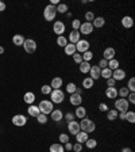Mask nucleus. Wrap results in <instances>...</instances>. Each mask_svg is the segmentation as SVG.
<instances>
[{"instance_id":"nucleus-1","label":"nucleus","mask_w":135,"mask_h":152,"mask_svg":"<svg viewBox=\"0 0 135 152\" xmlns=\"http://www.w3.org/2000/svg\"><path fill=\"white\" fill-rule=\"evenodd\" d=\"M80 129L82 130V132H85V133H92V132H95L96 130V124L93 122L92 120H89V118H82L81 120V122H80Z\"/></svg>"},{"instance_id":"nucleus-2","label":"nucleus","mask_w":135,"mask_h":152,"mask_svg":"<svg viewBox=\"0 0 135 152\" xmlns=\"http://www.w3.org/2000/svg\"><path fill=\"white\" fill-rule=\"evenodd\" d=\"M38 109H39V111H41L42 114L47 115V114H50L51 111L54 110V103H51V101L43 99V101L39 102V104H38Z\"/></svg>"},{"instance_id":"nucleus-3","label":"nucleus","mask_w":135,"mask_h":152,"mask_svg":"<svg viewBox=\"0 0 135 152\" xmlns=\"http://www.w3.org/2000/svg\"><path fill=\"white\" fill-rule=\"evenodd\" d=\"M57 16V10L54 6H51V4H49V6L45 7L43 10V18L45 20H47V22H53L54 19H56Z\"/></svg>"},{"instance_id":"nucleus-4","label":"nucleus","mask_w":135,"mask_h":152,"mask_svg":"<svg viewBox=\"0 0 135 152\" xmlns=\"http://www.w3.org/2000/svg\"><path fill=\"white\" fill-rule=\"evenodd\" d=\"M130 103L126 98H119L115 101V110L118 113H122V111H129Z\"/></svg>"},{"instance_id":"nucleus-5","label":"nucleus","mask_w":135,"mask_h":152,"mask_svg":"<svg viewBox=\"0 0 135 152\" xmlns=\"http://www.w3.org/2000/svg\"><path fill=\"white\" fill-rule=\"evenodd\" d=\"M50 98H51V103H57L60 104L64 102L65 99V94H64L62 90H53L50 92Z\"/></svg>"},{"instance_id":"nucleus-6","label":"nucleus","mask_w":135,"mask_h":152,"mask_svg":"<svg viewBox=\"0 0 135 152\" xmlns=\"http://www.w3.org/2000/svg\"><path fill=\"white\" fill-rule=\"evenodd\" d=\"M23 48H25L26 53L28 54H32L35 50H37V42L31 38H28V39H25V44H23Z\"/></svg>"},{"instance_id":"nucleus-7","label":"nucleus","mask_w":135,"mask_h":152,"mask_svg":"<svg viewBox=\"0 0 135 152\" xmlns=\"http://www.w3.org/2000/svg\"><path fill=\"white\" fill-rule=\"evenodd\" d=\"M12 124L15 125V126H25L26 124H27V117L26 115H23V114H15L12 117Z\"/></svg>"},{"instance_id":"nucleus-8","label":"nucleus","mask_w":135,"mask_h":152,"mask_svg":"<svg viewBox=\"0 0 135 152\" xmlns=\"http://www.w3.org/2000/svg\"><path fill=\"white\" fill-rule=\"evenodd\" d=\"M87 50H89V41H87V39H80V41L76 44V52L82 54Z\"/></svg>"},{"instance_id":"nucleus-9","label":"nucleus","mask_w":135,"mask_h":152,"mask_svg":"<svg viewBox=\"0 0 135 152\" xmlns=\"http://www.w3.org/2000/svg\"><path fill=\"white\" fill-rule=\"evenodd\" d=\"M65 30H66V26H65V23H64L62 20H57V22H54V25H53V31L56 33L58 37H60V35H64Z\"/></svg>"},{"instance_id":"nucleus-10","label":"nucleus","mask_w":135,"mask_h":152,"mask_svg":"<svg viewBox=\"0 0 135 152\" xmlns=\"http://www.w3.org/2000/svg\"><path fill=\"white\" fill-rule=\"evenodd\" d=\"M68 130H69V133L70 134H73V136H76L77 133L80 132V122H77V121H69L68 122Z\"/></svg>"},{"instance_id":"nucleus-11","label":"nucleus","mask_w":135,"mask_h":152,"mask_svg":"<svg viewBox=\"0 0 135 152\" xmlns=\"http://www.w3.org/2000/svg\"><path fill=\"white\" fill-rule=\"evenodd\" d=\"M79 31H80V34L89 35V34H92V31H93V26H92V23H89V22H84V23H81Z\"/></svg>"},{"instance_id":"nucleus-12","label":"nucleus","mask_w":135,"mask_h":152,"mask_svg":"<svg viewBox=\"0 0 135 152\" xmlns=\"http://www.w3.org/2000/svg\"><path fill=\"white\" fill-rule=\"evenodd\" d=\"M124 77H126V71L124 69L118 68V69L112 71V79L115 82H122V80H124Z\"/></svg>"},{"instance_id":"nucleus-13","label":"nucleus","mask_w":135,"mask_h":152,"mask_svg":"<svg viewBox=\"0 0 135 152\" xmlns=\"http://www.w3.org/2000/svg\"><path fill=\"white\" fill-rule=\"evenodd\" d=\"M100 73L101 69L97 65H91V69H89V77L93 80H99L100 79Z\"/></svg>"},{"instance_id":"nucleus-14","label":"nucleus","mask_w":135,"mask_h":152,"mask_svg":"<svg viewBox=\"0 0 135 152\" xmlns=\"http://www.w3.org/2000/svg\"><path fill=\"white\" fill-rule=\"evenodd\" d=\"M115 54H116V50L113 49V48H105L104 49V52H103V58L104 60H107V61H110V60H112V58H115Z\"/></svg>"},{"instance_id":"nucleus-15","label":"nucleus","mask_w":135,"mask_h":152,"mask_svg":"<svg viewBox=\"0 0 135 152\" xmlns=\"http://www.w3.org/2000/svg\"><path fill=\"white\" fill-rule=\"evenodd\" d=\"M80 39H81V34H80V31H77V30H72V33H70L69 37H68V42L73 44V45H76Z\"/></svg>"},{"instance_id":"nucleus-16","label":"nucleus","mask_w":135,"mask_h":152,"mask_svg":"<svg viewBox=\"0 0 135 152\" xmlns=\"http://www.w3.org/2000/svg\"><path fill=\"white\" fill-rule=\"evenodd\" d=\"M69 102H70V104H73V106H81V103H82V96L81 95H79V94H70V98H69Z\"/></svg>"},{"instance_id":"nucleus-17","label":"nucleus","mask_w":135,"mask_h":152,"mask_svg":"<svg viewBox=\"0 0 135 152\" xmlns=\"http://www.w3.org/2000/svg\"><path fill=\"white\" fill-rule=\"evenodd\" d=\"M62 84H64L62 77H60V76H56V77H53V79H51V84H50V87H51L53 90H61Z\"/></svg>"},{"instance_id":"nucleus-18","label":"nucleus","mask_w":135,"mask_h":152,"mask_svg":"<svg viewBox=\"0 0 135 152\" xmlns=\"http://www.w3.org/2000/svg\"><path fill=\"white\" fill-rule=\"evenodd\" d=\"M50 114H51V120H53L54 122H60V121L64 120V113L60 109H54Z\"/></svg>"},{"instance_id":"nucleus-19","label":"nucleus","mask_w":135,"mask_h":152,"mask_svg":"<svg viewBox=\"0 0 135 152\" xmlns=\"http://www.w3.org/2000/svg\"><path fill=\"white\" fill-rule=\"evenodd\" d=\"M104 25H105V19L103 16H95L93 22H92L93 28H101V27H104Z\"/></svg>"},{"instance_id":"nucleus-20","label":"nucleus","mask_w":135,"mask_h":152,"mask_svg":"<svg viewBox=\"0 0 135 152\" xmlns=\"http://www.w3.org/2000/svg\"><path fill=\"white\" fill-rule=\"evenodd\" d=\"M120 22H122V26H123L124 28H131L132 26H134V19H132L131 16H129V15L123 16Z\"/></svg>"},{"instance_id":"nucleus-21","label":"nucleus","mask_w":135,"mask_h":152,"mask_svg":"<svg viewBox=\"0 0 135 152\" xmlns=\"http://www.w3.org/2000/svg\"><path fill=\"white\" fill-rule=\"evenodd\" d=\"M88 139H89V134L82 132V130H80V132L76 134V142H80V144H85V141Z\"/></svg>"},{"instance_id":"nucleus-22","label":"nucleus","mask_w":135,"mask_h":152,"mask_svg":"<svg viewBox=\"0 0 135 152\" xmlns=\"http://www.w3.org/2000/svg\"><path fill=\"white\" fill-rule=\"evenodd\" d=\"M74 117L80 118V120L85 118L87 117V109H85L84 106H77V109L74 110Z\"/></svg>"},{"instance_id":"nucleus-23","label":"nucleus","mask_w":135,"mask_h":152,"mask_svg":"<svg viewBox=\"0 0 135 152\" xmlns=\"http://www.w3.org/2000/svg\"><path fill=\"white\" fill-rule=\"evenodd\" d=\"M27 113H28V115L30 117H34V118H37L38 115H39V109H38V106H35V104H30L28 106V109H27Z\"/></svg>"},{"instance_id":"nucleus-24","label":"nucleus","mask_w":135,"mask_h":152,"mask_svg":"<svg viewBox=\"0 0 135 152\" xmlns=\"http://www.w3.org/2000/svg\"><path fill=\"white\" fill-rule=\"evenodd\" d=\"M23 101L26 102V103L30 106V104H34V101H35V94L31 91H27L25 94V96H23Z\"/></svg>"},{"instance_id":"nucleus-25","label":"nucleus","mask_w":135,"mask_h":152,"mask_svg":"<svg viewBox=\"0 0 135 152\" xmlns=\"http://www.w3.org/2000/svg\"><path fill=\"white\" fill-rule=\"evenodd\" d=\"M105 96H107L108 99H115L118 96V90L115 88V87H107V90H105Z\"/></svg>"},{"instance_id":"nucleus-26","label":"nucleus","mask_w":135,"mask_h":152,"mask_svg":"<svg viewBox=\"0 0 135 152\" xmlns=\"http://www.w3.org/2000/svg\"><path fill=\"white\" fill-rule=\"evenodd\" d=\"M12 44L15 45V46H23V44H25V37L20 34H15L12 37Z\"/></svg>"},{"instance_id":"nucleus-27","label":"nucleus","mask_w":135,"mask_h":152,"mask_svg":"<svg viewBox=\"0 0 135 152\" xmlns=\"http://www.w3.org/2000/svg\"><path fill=\"white\" fill-rule=\"evenodd\" d=\"M93 84H95V80L91 79L89 76H87V77H84V79H82V88L89 90V88H92V87H93Z\"/></svg>"},{"instance_id":"nucleus-28","label":"nucleus","mask_w":135,"mask_h":152,"mask_svg":"<svg viewBox=\"0 0 135 152\" xmlns=\"http://www.w3.org/2000/svg\"><path fill=\"white\" fill-rule=\"evenodd\" d=\"M64 52H65L66 56H73L74 53H77V52H76V45L68 44L65 48H64Z\"/></svg>"},{"instance_id":"nucleus-29","label":"nucleus","mask_w":135,"mask_h":152,"mask_svg":"<svg viewBox=\"0 0 135 152\" xmlns=\"http://www.w3.org/2000/svg\"><path fill=\"white\" fill-rule=\"evenodd\" d=\"M89 69H91V64L87 63V61H82L81 64H79V71L81 73H89Z\"/></svg>"},{"instance_id":"nucleus-30","label":"nucleus","mask_w":135,"mask_h":152,"mask_svg":"<svg viewBox=\"0 0 135 152\" xmlns=\"http://www.w3.org/2000/svg\"><path fill=\"white\" fill-rule=\"evenodd\" d=\"M49 151L50 152H65V149H64V145L61 142H54V144L50 145Z\"/></svg>"},{"instance_id":"nucleus-31","label":"nucleus","mask_w":135,"mask_h":152,"mask_svg":"<svg viewBox=\"0 0 135 152\" xmlns=\"http://www.w3.org/2000/svg\"><path fill=\"white\" fill-rule=\"evenodd\" d=\"M56 10H57V14L60 12V14H66L68 11H69V7H68V4H65V3H60L58 6L56 7Z\"/></svg>"},{"instance_id":"nucleus-32","label":"nucleus","mask_w":135,"mask_h":152,"mask_svg":"<svg viewBox=\"0 0 135 152\" xmlns=\"http://www.w3.org/2000/svg\"><path fill=\"white\" fill-rule=\"evenodd\" d=\"M68 44H69V42H68V38H66L65 35H60V37H57V45H58V46L65 48Z\"/></svg>"},{"instance_id":"nucleus-33","label":"nucleus","mask_w":135,"mask_h":152,"mask_svg":"<svg viewBox=\"0 0 135 152\" xmlns=\"http://www.w3.org/2000/svg\"><path fill=\"white\" fill-rule=\"evenodd\" d=\"M100 77H103V79H110V77H112V71L110 69V68H104V69H101V73H100Z\"/></svg>"},{"instance_id":"nucleus-34","label":"nucleus","mask_w":135,"mask_h":152,"mask_svg":"<svg viewBox=\"0 0 135 152\" xmlns=\"http://www.w3.org/2000/svg\"><path fill=\"white\" fill-rule=\"evenodd\" d=\"M107 120L108 121H115L118 120V111L115 109H111V110L107 111Z\"/></svg>"},{"instance_id":"nucleus-35","label":"nucleus","mask_w":135,"mask_h":152,"mask_svg":"<svg viewBox=\"0 0 135 152\" xmlns=\"http://www.w3.org/2000/svg\"><path fill=\"white\" fill-rule=\"evenodd\" d=\"M119 61L116 60V58H112V60H110L108 61V68H110L111 71H115V69H118L119 68Z\"/></svg>"},{"instance_id":"nucleus-36","label":"nucleus","mask_w":135,"mask_h":152,"mask_svg":"<svg viewBox=\"0 0 135 152\" xmlns=\"http://www.w3.org/2000/svg\"><path fill=\"white\" fill-rule=\"evenodd\" d=\"M85 147L88 149H93V148H96L97 147V141L95 139H88L87 141H85Z\"/></svg>"},{"instance_id":"nucleus-37","label":"nucleus","mask_w":135,"mask_h":152,"mask_svg":"<svg viewBox=\"0 0 135 152\" xmlns=\"http://www.w3.org/2000/svg\"><path fill=\"white\" fill-rule=\"evenodd\" d=\"M81 57H82V61H87V63H89V61L93 58V53H92L91 50H87V52H84V53L81 54Z\"/></svg>"},{"instance_id":"nucleus-38","label":"nucleus","mask_w":135,"mask_h":152,"mask_svg":"<svg viewBox=\"0 0 135 152\" xmlns=\"http://www.w3.org/2000/svg\"><path fill=\"white\" fill-rule=\"evenodd\" d=\"M126 87L130 92H135V79L134 77H130V80H129V83H127Z\"/></svg>"},{"instance_id":"nucleus-39","label":"nucleus","mask_w":135,"mask_h":152,"mask_svg":"<svg viewBox=\"0 0 135 152\" xmlns=\"http://www.w3.org/2000/svg\"><path fill=\"white\" fill-rule=\"evenodd\" d=\"M53 91V88L50 87V84H43L41 87V92L43 95H50V92Z\"/></svg>"},{"instance_id":"nucleus-40","label":"nucleus","mask_w":135,"mask_h":152,"mask_svg":"<svg viewBox=\"0 0 135 152\" xmlns=\"http://www.w3.org/2000/svg\"><path fill=\"white\" fill-rule=\"evenodd\" d=\"M129 94H130V91L127 90V87H122V88L118 90V95H119L120 98H127Z\"/></svg>"},{"instance_id":"nucleus-41","label":"nucleus","mask_w":135,"mask_h":152,"mask_svg":"<svg viewBox=\"0 0 135 152\" xmlns=\"http://www.w3.org/2000/svg\"><path fill=\"white\" fill-rule=\"evenodd\" d=\"M126 121H129L130 124H134L135 122V113L134 111H127L126 113Z\"/></svg>"},{"instance_id":"nucleus-42","label":"nucleus","mask_w":135,"mask_h":152,"mask_svg":"<svg viewBox=\"0 0 135 152\" xmlns=\"http://www.w3.org/2000/svg\"><path fill=\"white\" fill-rule=\"evenodd\" d=\"M76 88H77V86L74 83H68L66 84V92H69V94H74Z\"/></svg>"},{"instance_id":"nucleus-43","label":"nucleus","mask_w":135,"mask_h":152,"mask_svg":"<svg viewBox=\"0 0 135 152\" xmlns=\"http://www.w3.org/2000/svg\"><path fill=\"white\" fill-rule=\"evenodd\" d=\"M37 121H38V124H41V125H45V124H47V115H45V114L39 113V115L37 117Z\"/></svg>"},{"instance_id":"nucleus-44","label":"nucleus","mask_w":135,"mask_h":152,"mask_svg":"<svg viewBox=\"0 0 135 152\" xmlns=\"http://www.w3.org/2000/svg\"><path fill=\"white\" fill-rule=\"evenodd\" d=\"M58 140H60V142L64 145L65 142L69 141V134H66V133H61L60 136H58Z\"/></svg>"},{"instance_id":"nucleus-45","label":"nucleus","mask_w":135,"mask_h":152,"mask_svg":"<svg viewBox=\"0 0 135 152\" xmlns=\"http://www.w3.org/2000/svg\"><path fill=\"white\" fill-rule=\"evenodd\" d=\"M80 26H81V20L80 19H73L72 20V28L73 30H80Z\"/></svg>"},{"instance_id":"nucleus-46","label":"nucleus","mask_w":135,"mask_h":152,"mask_svg":"<svg viewBox=\"0 0 135 152\" xmlns=\"http://www.w3.org/2000/svg\"><path fill=\"white\" fill-rule=\"evenodd\" d=\"M64 120H66V122L73 121V120H74V113H72V111H68L66 114H64Z\"/></svg>"},{"instance_id":"nucleus-47","label":"nucleus","mask_w":135,"mask_h":152,"mask_svg":"<svg viewBox=\"0 0 135 152\" xmlns=\"http://www.w3.org/2000/svg\"><path fill=\"white\" fill-rule=\"evenodd\" d=\"M72 57H73V61H74L77 65L82 63V57H81V54H80V53H74Z\"/></svg>"},{"instance_id":"nucleus-48","label":"nucleus","mask_w":135,"mask_h":152,"mask_svg":"<svg viewBox=\"0 0 135 152\" xmlns=\"http://www.w3.org/2000/svg\"><path fill=\"white\" fill-rule=\"evenodd\" d=\"M85 19H87V22L92 23L95 19V14L92 12V11H88V12H85Z\"/></svg>"},{"instance_id":"nucleus-49","label":"nucleus","mask_w":135,"mask_h":152,"mask_svg":"<svg viewBox=\"0 0 135 152\" xmlns=\"http://www.w3.org/2000/svg\"><path fill=\"white\" fill-rule=\"evenodd\" d=\"M97 66L100 68V69H104V68H107V66H108V61H107V60H104V58H101V60L99 61Z\"/></svg>"},{"instance_id":"nucleus-50","label":"nucleus","mask_w":135,"mask_h":152,"mask_svg":"<svg viewBox=\"0 0 135 152\" xmlns=\"http://www.w3.org/2000/svg\"><path fill=\"white\" fill-rule=\"evenodd\" d=\"M72 151L81 152L82 151V144H80V142H74V144H73V149H72Z\"/></svg>"},{"instance_id":"nucleus-51","label":"nucleus","mask_w":135,"mask_h":152,"mask_svg":"<svg viewBox=\"0 0 135 152\" xmlns=\"http://www.w3.org/2000/svg\"><path fill=\"white\" fill-rule=\"evenodd\" d=\"M127 101H129V103H135V92H130L129 95H127Z\"/></svg>"},{"instance_id":"nucleus-52","label":"nucleus","mask_w":135,"mask_h":152,"mask_svg":"<svg viewBox=\"0 0 135 152\" xmlns=\"http://www.w3.org/2000/svg\"><path fill=\"white\" fill-rule=\"evenodd\" d=\"M99 110H100V111H105V113H107L110 109H108V104L107 103H100V104H99Z\"/></svg>"},{"instance_id":"nucleus-53","label":"nucleus","mask_w":135,"mask_h":152,"mask_svg":"<svg viewBox=\"0 0 135 152\" xmlns=\"http://www.w3.org/2000/svg\"><path fill=\"white\" fill-rule=\"evenodd\" d=\"M64 149H65V151H72V149H73V144L70 141L65 142V144H64Z\"/></svg>"},{"instance_id":"nucleus-54","label":"nucleus","mask_w":135,"mask_h":152,"mask_svg":"<svg viewBox=\"0 0 135 152\" xmlns=\"http://www.w3.org/2000/svg\"><path fill=\"white\" fill-rule=\"evenodd\" d=\"M115 86H116V82H115L112 77L107 79V87H115Z\"/></svg>"},{"instance_id":"nucleus-55","label":"nucleus","mask_w":135,"mask_h":152,"mask_svg":"<svg viewBox=\"0 0 135 152\" xmlns=\"http://www.w3.org/2000/svg\"><path fill=\"white\" fill-rule=\"evenodd\" d=\"M126 113L127 111H122V113H118V118L122 121H126Z\"/></svg>"},{"instance_id":"nucleus-56","label":"nucleus","mask_w":135,"mask_h":152,"mask_svg":"<svg viewBox=\"0 0 135 152\" xmlns=\"http://www.w3.org/2000/svg\"><path fill=\"white\" fill-rule=\"evenodd\" d=\"M3 11H6V3L0 1V12H3Z\"/></svg>"},{"instance_id":"nucleus-57","label":"nucleus","mask_w":135,"mask_h":152,"mask_svg":"<svg viewBox=\"0 0 135 152\" xmlns=\"http://www.w3.org/2000/svg\"><path fill=\"white\" fill-rule=\"evenodd\" d=\"M82 90H84L82 87H77V88H76V94H79V95L82 96Z\"/></svg>"},{"instance_id":"nucleus-58","label":"nucleus","mask_w":135,"mask_h":152,"mask_svg":"<svg viewBox=\"0 0 135 152\" xmlns=\"http://www.w3.org/2000/svg\"><path fill=\"white\" fill-rule=\"evenodd\" d=\"M122 152H132V151H131V148H123Z\"/></svg>"},{"instance_id":"nucleus-59","label":"nucleus","mask_w":135,"mask_h":152,"mask_svg":"<svg viewBox=\"0 0 135 152\" xmlns=\"http://www.w3.org/2000/svg\"><path fill=\"white\" fill-rule=\"evenodd\" d=\"M3 53H4V48L0 46V54H3Z\"/></svg>"},{"instance_id":"nucleus-60","label":"nucleus","mask_w":135,"mask_h":152,"mask_svg":"<svg viewBox=\"0 0 135 152\" xmlns=\"http://www.w3.org/2000/svg\"><path fill=\"white\" fill-rule=\"evenodd\" d=\"M66 18H72V12H66Z\"/></svg>"}]
</instances>
